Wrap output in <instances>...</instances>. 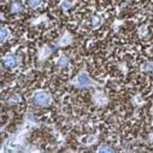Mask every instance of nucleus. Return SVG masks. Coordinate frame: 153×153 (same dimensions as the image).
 I'll list each match as a JSON object with an SVG mask.
<instances>
[{
  "mask_svg": "<svg viewBox=\"0 0 153 153\" xmlns=\"http://www.w3.org/2000/svg\"><path fill=\"white\" fill-rule=\"evenodd\" d=\"M42 3V0H27V5L30 9H37Z\"/></svg>",
  "mask_w": 153,
  "mask_h": 153,
  "instance_id": "423d86ee",
  "label": "nucleus"
},
{
  "mask_svg": "<svg viewBox=\"0 0 153 153\" xmlns=\"http://www.w3.org/2000/svg\"><path fill=\"white\" fill-rule=\"evenodd\" d=\"M146 29H147L146 27H141L140 28V35H145L146 34Z\"/></svg>",
  "mask_w": 153,
  "mask_h": 153,
  "instance_id": "f8f14e48",
  "label": "nucleus"
},
{
  "mask_svg": "<svg viewBox=\"0 0 153 153\" xmlns=\"http://www.w3.org/2000/svg\"><path fill=\"white\" fill-rule=\"evenodd\" d=\"M98 151H99V152H113L114 149H113V148H110V147L106 146V145H101Z\"/></svg>",
  "mask_w": 153,
  "mask_h": 153,
  "instance_id": "9d476101",
  "label": "nucleus"
},
{
  "mask_svg": "<svg viewBox=\"0 0 153 153\" xmlns=\"http://www.w3.org/2000/svg\"><path fill=\"white\" fill-rule=\"evenodd\" d=\"M33 101L36 106H40V107H44V106H47L51 104L52 101V97L48 92L46 91H40L34 94V98H33Z\"/></svg>",
  "mask_w": 153,
  "mask_h": 153,
  "instance_id": "f257e3e1",
  "label": "nucleus"
},
{
  "mask_svg": "<svg viewBox=\"0 0 153 153\" xmlns=\"http://www.w3.org/2000/svg\"><path fill=\"white\" fill-rule=\"evenodd\" d=\"M68 64H69V60H68L66 57H60L57 60V66H59V68H66Z\"/></svg>",
  "mask_w": 153,
  "mask_h": 153,
  "instance_id": "0eeeda50",
  "label": "nucleus"
},
{
  "mask_svg": "<svg viewBox=\"0 0 153 153\" xmlns=\"http://www.w3.org/2000/svg\"><path fill=\"white\" fill-rule=\"evenodd\" d=\"M71 6H72V4L70 1H63L62 3V9L63 10H69V9H71Z\"/></svg>",
  "mask_w": 153,
  "mask_h": 153,
  "instance_id": "9b49d317",
  "label": "nucleus"
},
{
  "mask_svg": "<svg viewBox=\"0 0 153 153\" xmlns=\"http://www.w3.org/2000/svg\"><path fill=\"white\" fill-rule=\"evenodd\" d=\"M142 71L146 72H153V62H147L142 65Z\"/></svg>",
  "mask_w": 153,
  "mask_h": 153,
  "instance_id": "6e6552de",
  "label": "nucleus"
},
{
  "mask_svg": "<svg viewBox=\"0 0 153 153\" xmlns=\"http://www.w3.org/2000/svg\"><path fill=\"white\" fill-rule=\"evenodd\" d=\"M23 10H24V5L21 0H15L10 5V12H12V13H19Z\"/></svg>",
  "mask_w": 153,
  "mask_h": 153,
  "instance_id": "20e7f679",
  "label": "nucleus"
},
{
  "mask_svg": "<svg viewBox=\"0 0 153 153\" xmlns=\"http://www.w3.org/2000/svg\"><path fill=\"white\" fill-rule=\"evenodd\" d=\"M11 33H10V29L6 28V27H3L1 28V34H0V39H1V42L4 44L5 41L9 40V37H10Z\"/></svg>",
  "mask_w": 153,
  "mask_h": 153,
  "instance_id": "39448f33",
  "label": "nucleus"
},
{
  "mask_svg": "<svg viewBox=\"0 0 153 153\" xmlns=\"http://www.w3.org/2000/svg\"><path fill=\"white\" fill-rule=\"evenodd\" d=\"M17 65V57L13 54H6L3 58V66L6 69H12Z\"/></svg>",
  "mask_w": 153,
  "mask_h": 153,
  "instance_id": "f03ea898",
  "label": "nucleus"
},
{
  "mask_svg": "<svg viewBox=\"0 0 153 153\" xmlns=\"http://www.w3.org/2000/svg\"><path fill=\"white\" fill-rule=\"evenodd\" d=\"M76 85H77L79 87H88L89 85H91V79L88 77V75H86V74H81L79 77H77V80H76Z\"/></svg>",
  "mask_w": 153,
  "mask_h": 153,
  "instance_id": "7ed1b4c3",
  "label": "nucleus"
},
{
  "mask_svg": "<svg viewBox=\"0 0 153 153\" xmlns=\"http://www.w3.org/2000/svg\"><path fill=\"white\" fill-rule=\"evenodd\" d=\"M101 22H102V21H101V17H99V16H93V17H92V19H91L92 25H93V27H95V28H97V27H99V25L101 24Z\"/></svg>",
  "mask_w": 153,
  "mask_h": 153,
  "instance_id": "1a4fd4ad",
  "label": "nucleus"
}]
</instances>
